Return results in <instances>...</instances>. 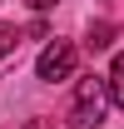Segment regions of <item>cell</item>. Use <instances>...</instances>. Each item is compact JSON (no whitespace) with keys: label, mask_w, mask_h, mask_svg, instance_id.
<instances>
[{"label":"cell","mask_w":124,"mask_h":129,"mask_svg":"<svg viewBox=\"0 0 124 129\" xmlns=\"http://www.w3.org/2000/svg\"><path fill=\"white\" fill-rule=\"evenodd\" d=\"M104 104H109V89H104V80H79V89H75V124L79 129H99L104 124Z\"/></svg>","instance_id":"cell-1"},{"label":"cell","mask_w":124,"mask_h":129,"mask_svg":"<svg viewBox=\"0 0 124 129\" xmlns=\"http://www.w3.org/2000/svg\"><path fill=\"white\" fill-rule=\"evenodd\" d=\"M75 45H65V40H55V45H45L40 50V64H35V75H40V80H70V75H75Z\"/></svg>","instance_id":"cell-2"},{"label":"cell","mask_w":124,"mask_h":129,"mask_svg":"<svg viewBox=\"0 0 124 129\" xmlns=\"http://www.w3.org/2000/svg\"><path fill=\"white\" fill-rule=\"evenodd\" d=\"M104 89H109V99L124 109V55H114V64H109V84H104Z\"/></svg>","instance_id":"cell-3"},{"label":"cell","mask_w":124,"mask_h":129,"mask_svg":"<svg viewBox=\"0 0 124 129\" xmlns=\"http://www.w3.org/2000/svg\"><path fill=\"white\" fill-rule=\"evenodd\" d=\"M109 40H114V25H109V20H99V25H89V50H104Z\"/></svg>","instance_id":"cell-4"},{"label":"cell","mask_w":124,"mask_h":129,"mask_svg":"<svg viewBox=\"0 0 124 129\" xmlns=\"http://www.w3.org/2000/svg\"><path fill=\"white\" fill-rule=\"evenodd\" d=\"M15 45H20V30H15V25H0V55L15 50Z\"/></svg>","instance_id":"cell-5"},{"label":"cell","mask_w":124,"mask_h":129,"mask_svg":"<svg viewBox=\"0 0 124 129\" xmlns=\"http://www.w3.org/2000/svg\"><path fill=\"white\" fill-rule=\"evenodd\" d=\"M25 5H30L35 15H45V10H55V5H60V0H25Z\"/></svg>","instance_id":"cell-6"},{"label":"cell","mask_w":124,"mask_h":129,"mask_svg":"<svg viewBox=\"0 0 124 129\" xmlns=\"http://www.w3.org/2000/svg\"><path fill=\"white\" fill-rule=\"evenodd\" d=\"M25 129H60V124H55V119H30Z\"/></svg>","instance_id":"cell-7"}]
</instances>
